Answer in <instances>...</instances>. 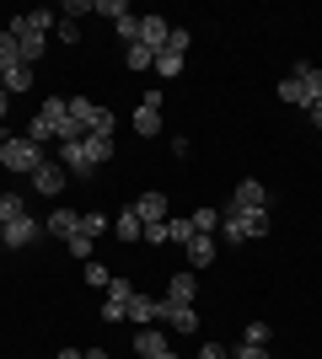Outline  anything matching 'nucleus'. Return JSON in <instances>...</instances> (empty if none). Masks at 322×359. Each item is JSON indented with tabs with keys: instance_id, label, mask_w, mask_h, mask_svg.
<instances>
[{
	"instance_id": "6e6552de",
	"label": "nucleus",
	"mask_w": 322,
	"mask_h": 359,
	"mask_svg": "<svg viewBox=\"0 0 322 359\" xmlns=\"http://www.w3.org/2000/svg\"><path fill=\"white\" fill-rule=\"evenodd\" d=\"M65 182H70V172H65L60 161H43L38 172H32V194H43V198H60V194H65Z\"/></svg>"
},
{
	"instance_id": "2eb2a0df",
	"label": "nucleus",
	"mask_w": 322,
	"mask_h": 359,
	"mask_svg": "<svg viewBox=\"0 0 322 359\" xmlns=\"http://www.w3.org/2000/svg\"><path fill=\"white\" fill-rule=\"evenodd\" d=\"M135 354H145V359H161V354H167V338H161L156 327H140V332H135Z\"/></svg>"
},
{
	"instance_id": "9b49d317",
	"label": "nucleus",
	"mask_w": 322,
	"mask_h": 359,
	"mask_svg": "<svg viewBox=\"0 0 322 359\" xmlns=\"http://www.w3.org/2000/svg\"><path fill=\"white\" fill-rule=\"evenodd\" d=\"M167 38H172L167 16H140V38H135V43H145L151 54H161V48H167Z\"/></svg>"
},
{
	"instance_id": "f704fd0d",
	"label": "nucleus",
	"mask_w": 322,
	"mask_h": 359,
	"mask_svg": "<svg viewBox=\"0 0 322 359\" xmlns=\"http://www.w3.org/2000/svg\"><path fill=\"white\" fill-rule=\"evenodd\" d=\"M54 38H60V43H76V38H81V27L70 22V16H60V22H54Z\"/></svg>"
},
{
	"instance_id": "7ed1b4c3",
	"label": "nucleus",
	"mask_w": 322,
	"mask_h": 359,
	"mask_svg": "<svg viewBox=\"0 0 322 359\" xmlns=\"http://www.w3.org/2000/svg\"><path fill=\"white\" fill-rule=\"evenodd\" d=\"M70 123H76V135H113V113L97 102H86V97H70Z\"/></svg>"
},
{
	"instance_id": "a19ab883",
	"label": "nucleus",
	"mask_w": 322,
	"mask_h": 359,
	"mask_svg": "<svg viewBox=\"0 0 322 359\" xmlns=\"http://www.w3.org/2000/svg\"><path fill=\"white\" fill-rule=\"evenodd\" d=\"M54 359H86V354H76V348H65V354H54Z\"/></svg>"
},
{
	"instance_id": "2f4dec72",
	"label": "nucleus",
	"mask_w": 322,
	"mask_h": 359,
	"mask_svg": "<svg viewBox=\"0 0 322 359\" xmlns=\"http://www.w3.org/2000/svg\"><path fill=\"white\" fill-rule=\"evenodd\" d=\"M65 247H70V257H81V263H92V247H97V241H92V236H81V231H76V236L65 241Z\"/></svg>"
},
{
	"instance_id": "aec40b11",
	"label": "nucleus",
	"mask_w": 322,
	"mask_h": 359,
	"mask_svg": "<svg viewBox=\"0 0 322 359\" xmlns=\"http://www.w3.org/2000/svg\"><path fill=\"white\" fill-rule=\"evenodd\" d=\"M279 102H290V107H311V97H307V86H301L295 75H285V81H279Z\"/></svg>"
},
{
	"instance_id": "412c9836",
	"label": "nucleus",
	"mask_w": 322,
	"mask_h": 359,
	"mask_svg": "<svg viewBox=\"0 0 322 359\" xmlns=\"http://www.w3.org/2000/svg\"><path fill=\"white\" fill-rule=\"evenodd\" d=\"M295 81L307 86L311 102H322V70H317V65H295Z\"/></svg>"
},
{
	"instance_id": "5701e85b",
	"label": "nucleus",
	"mask_w": 322,
	"mask_h": 359,
	"mask_svg": "<svg viewBox=\"0 0 322 359\" xmlns=\"http://www.w3.org/2000/svg\"><path fill=\"white\" fill-rule=\"evenodd\" d=\"M22 91H32V65H16L6 75V97H22Z\"/></svg>"
},
{
	"instance_id": "1a4fd4ad",
	"label": "nucleus",
	"mask_w": 322,
	"mask_h": 359,
	"mask_svg": "<svg viewBox=\"0 0 322 359\" xmlns=\"http://www.w3.org/2000/svg\"><path fill=\"white\" fill-rule=\"evenodd\" d=\"M38 236H43V225L32 220V215H16L11 225H0V241H6L11 252H16V247H27V241H38Z\"/></svg>"
},
{
	"instance_id": "37998d69",
	"label": "nucleus",
	"mask_w": 322,
	"mask_h": 359,
	"mask_svg": "<svg viewBox=\"0 0 322 359\" xmlns=\"http://www.w3.org/2000/svg\"><path fill=\"white\" fill-rule=\"evenodd\" d=\"M161 359H177V354H172V348H167V354H161Z\"/></svg>"
},
{
	"instance_id": "f257e3e1",
	"label": "nucleus",
	"mask_w": 322,
	"mask_h": 359,
	"mask_svg": "<svg viewBox=\"0 0 322 359\" xmlns=\"http://www.w3.org/2000/svg\"><path fill=\"white\" fill-rule=\"evenodd\" d=\"M27 140H32V145H43V140L70 145V140H81L76 123H70V97H48V102L38 107V118L27 123Z\"/></svg>"
},
{
	"instance_id": "9d476101",
	"label": "nucleus",
	"mask_w": 322,
	"mask_h": 359,
	"mask_svg": "<svg viewBox=\"0 0 322 359\" xmlns=\"http://www.w3.org/2000/svg\"><path fill=\"white\" fill-rule=\"evenodd\" d=\"M161 322H167L172 332H194L199 327V311H194L188 300H161Z\"/></svg>"
},
{
	"instance_id": "b1692460",
	"label": "nucleus",
	"mask_w": 322,
	"mask_h": 359,
	"mask_svg": "<svg viewBox=\"0 0 322 359\" xmlns=\"http://www.w3.org/2000/svg\"><path fill=\"white\" fill-rule=\"evenodd\" d=\"M113 236H119V241H140V236H145L140 215H135V210H123V215H119V231H113Z\"/></svg>"
},
{
	"instance_id": "0eeeda50",
	"label": "nucleus",
	"mask_w": 322,
	"mask_h": 359,
	"mask_svg": "<svg viewBox=\"0 0 322 359\" xmlns=\"http://www.w3.org/2000/svg\"><path fill=\"white\" fill-rule=\"evenodd\" d=\"M60 166L70 172V177H92L97 161H92V150H86V140H70V145H60Z\"/></svg>"
},
{
	"instance_id": "ddd939ff",
	"label": "nucleus",
	"mask_w": 322,
	"mask_h": 359,
	"mask_svg": "<svg viewBox=\"0 0 322 359\" xmlns=\"http://www.w3.org/2000/svg\"><path fill=\"white\" fill-rule=\"evenodd\" d=\"M135 215H140V225H161V220H167V198H161V194H140Z\"/></svg>"
},
{
	"instance_id": "4468645a",
	"label": "nucleus",
	"mask_w": 322,
	"mask_h": 359,
	"mask_svg": "<svg viewBox=\"0 0 322 359\" xmlns=\"http://www.w3.org/2000/svg\"><path fill=\"white\" fill-rule=\"evenodd\" d=\"M43 231H48V236H60V241H70V236L81 231V215H76V210H54V215L43 220Z\"/></svg>"
},
{
	"instance_id": "79ce46f5",
	"label": "nucleus",
	"mask_w": 322,
	"mask_h": 359,
	"mask_svg": "<svg viewBox=\"0 0 322 359\" xmlns=\"http://www.w3.org/2000/svg\"><path fill=\"white\" fill-rule=\"evenodd\" d=\"M6 140H11V135H6V129H0V150H6Z\"/></svg>"
},
{
	"instance_id": "c756f323",
	"label": "nucleus",
	"mask_w": 322,
	"mask_h": 359,
	"mask_svg": "<svg viewBox=\"0 0 322 359\" xmlns=\"http://www.w3.org/2000/svg\"><path fill=\"white\" fill-rule=\"evenodd\" d=\"M86 150H92V161L102 166L107 156H113V135H86Z\"/></svg>"
},
{
	"instance_id": "4be33fe9",
	"label": "nucleus",
	"mask_w": 322,
	"mask_h": 359,
	"mask_svg": "<svg viewBox=\"0 0 322 359\" xmlns=\"http://www.w3.org/2000/svg\"><path fill=\"white\" fill-rule=\"evenodd\" d=\"M16 65H22V48H16L11 32H0V75H11Z\"/></svg>"
},
{
	"instance_id": "423d86ee",
	"label": "nucleus",
	"mask_w": 322,
	"mask_h": 359,
	"mask_svg": "<svg viewBox=\"0 0 322 359\" xmlns=\"http://www.w3.org/2000/svg\"><path fill=\"white\" fill-rule=\"evenodd\" d=\"M135 135L140 140H156V135H161V91H145V102L135 107Z\"/></svg>"
},
{
	"instance_id": "39448f33",
	"label": "nucleus",
	"mask_w": 322,
	"mask_h": 359,
	"mask_svg": "<svg viewBox=\"0 0 322 359\" xmlns=\"http://www.w3.org/2000/svg\"><path fill=\"white\" fill-rule=\"evenodd\" d=\"M140 290L129 285V279H113V285H107V300H102V322H123V316H129V300H135Z\"/></svg>"
},
{
	"instance_id": "20e7f679",
	"label": "nucleus",
	"mask_w": 322,
	"mask_h": 359,
	"mask_svg": "<svg viewBox=\"0 0 322 359\" xmlns=\"http://www.w3.org/2000/svg\"><path fill=\"white\" fill-rule=\"evenodd\" d=\"M253 210H269V194H263V182H236L231 188V204H226V215H253Z\"/></svg>"
},
{
	"instance_id": "473e14b6",
	"label": "nucleus",
	"mask_w": 322,
	"mask_h": 359,
	"mask_svg": "<svg viewBox=\"0 0 322 359\" xmlns=\"http://www.w3.org/2000/svg\"><path fill=\"white\" fill-rule=\"evenodd\" d=\"M242 344H258V348H269V322H247Z\"/></svg>"
},
{
	"instance_id": "7c9ffc66",
	"label": "nucleus",
	"mask_w": 322,
	"mask_h": 359,
	"mask_svg": "<svg viewBox=\"0 0 322 359\" xmlns=\"http://www.w3.org/2000/svg\"><path fill=\"white\" fill-rule=\"evenodd\" d=\"M247 220V241L253 236H269V210H253V215H242Z\"/></svg>"
},
{
	"instance_id": "bb28decb",
	"label": "nucleus",
	"mask_w": 322,
	"mask_h": 359,
	"mask_svg": "<svg viewBox=\"0 0 322 359\" xmlns=\"http://www.w3.org/2000/svg\"><path fill=\"white\" fill-rule=\"evenodd\" d=\"M188 220H194V231H199V236H210V231H220V210H210V204H204V210H194V215H188Z\"/></svg>"
},
{
	"instance_id": "cd10ccee",
	"label": "nucleus",
	"mask_w": 322,
	"mask_h": 359,
	"mask_svg": "<svg viewBox=\"0 0 322 359\" xmlns=\"http://www.w3.org/2000/svg\"><path fill=\"white\" fill-rule=\"evenodd\" d=\"M102 231H107V215H102V210H86V215H81V236H92V241H97Z\"/></svg>"
},
{
	"instance_id": "4c0bfd02",
	"label": "nucleus",
	"mask_w": 322,
	"mask_h": 359,
	"mask_svg": "<svg viewBox=\"0 0 322 359\" xmlns=\"http://www.w3.org/2000/svg\"><path fill=\"white\" fill-rule=\"evenodd\" d=\"M231 359H269V348H258V344H242V348H236Z\"/></svg>"
},
{
	"instance_id": "c9c22d12",
	"label": "nucleus",
	"mask_w": 322,
	"mask_h": 359,
	"mask_svg": "<svg viewBox=\"0 0 322 359\" xmlns=\"http://www.w3.org/2000/svg\"><path fill=\"white\" fill-rule=\"evenodd\" d=\"M188 43H194V38H188V27H172V38H167V48H177V54H188Z\"/></svg>"
},
{
	"instance_id": "f03ea898",
	"label": "nucleus",
	"mask_w": 322,
	"mask_h": 359,
	"mask_svg": "<svg viewBox=\"0 0 322 359\" xmlns=\"http://www.w3.org/2000/svg\"><path fill=\"white\" fill-rule=\"evenodd\" d=\"M0 166H6V172H16V177H32V172H38V166H43V145H32L27 135L22 140H6V150H0Z\"/></svg>"
},
{
	"instance_id": "f8f14e48",
	"label": "nucleus",
	"mask_w": 322,
	"mask_h": 359,
	"mask_svg": "<svg viewBox=\"0 0 322 359\" xmlns=\"http://www.w3.org/2000/svg\"><path fill=\"white\" fill-rule=\"evenodd\" d=\"M123 322H135V327H151V322H161V300L135 295V300H129V316H123Z\"/></svg>"
},
{
	"instance_id": "a878e982",
	"label": "nucleus",
	"mask_w": 322,
	"mask_h": 359,
	"mask_svg": "<svg viewBox=\"0 0 322 359\" xmlns=\"http://www.w3.org/2000/svg\"><path fill=\"white\" fill-rule=\"evenodd\" d=\"M16 215H27V198L22 194H0V225H11Z\"/></svg>"
},
{
	"instance_id": "ea45409f",
	"label": "nucleus",
	"mask_w": 322,
	"mask_h": 359,
	"mask_svg": "<svg viewBox=\"0 0 322 359\" xmlns=\"http://www.w3.org/2000/svg\"><path fill=\"white\" fill-rule=\"evenodd\" d=\"M307 113H311V123H317V129H322V102H311Z\"/></svg>"
},
{
	"instance_id": "f3484780",
	"label": "nucleus",
	"mask_w": 322,
	"mask_h": 359,
	"mask_svg": "<svg viewBox=\"0 0 322 359\" xmlns=\"http://www.w3.org/2000/svg\"><path fill=\"white\" fill-rule=\"evenodd\" d=\"M183 252H188V263H194V269H210V263H215V236H194Z\"/></svg>"
},
{
	"instance_id": "dca6fc26",
	"label": "nucleus",
	"mask_w": 322,
	"mask_h": 359,
	"mask_svg": "<svg viewBox=\"0 0 322 359\" xmlns=\"http://www.w3.org/2000/svg\"><path fill=\"white\" fill-rule=\"evenodd\" d=\"M161 231H167L172 247H188V241L199 236V231H194V220H177V215H167V220H161Z\"/></svg>"
},
{
	"instance_id": "c85d7f7f",
	"label": "nucleus",
	"mask_w": 322,
	"mask_h": 359,
	"mask_svg": "<svg viewBox=\"0 0 322 359\" xmlns=\"http://www.w3.org/2000/svg\"><path fill=\"white\" fill-rule=\"evenodd\" d=\"M220 236L226 241H247V220L242 215H220Z\"/></svg>"
},
{
	"instance_id": "e433bc0d",
	"label": "nucleus",
	"mask_w": 322,
	"mask_h": 359,
	"mask_svg": "<svg viewBox=\"0 0 322 359\" xmlns=\"http://www.w3.org/2000/svg\"><path fill=\"white\" fill-rule=\"evenodd\" d=\"M86 11H97L92 0H70V6H65V11H60V16H70V22H76V16H86Z\"/></svg>"
},
{
	"instance_id": "58836bf2",
	"label": "nucleus",
	"mask_w": 322,
	"mask_h": 359,
	"mask_svg": "<svg viewBox=\"0 0 322 359\" xmlns=\"http://www.w3.org/2000/svg\"><path fill=\"white\" fill-rule=\"evenodd\" d=\"M199 359H231V354H226L220 344H204V354H199Z\"/></svg>"
},
{
	"instance_id": "6ab92c4d",
	"label": "nucleus",
	"mask_w": 322,
	"mask_h": 359,
	"mask_svg": "<svg viewBox=\"0 0 322 359\" xmlns=\"http://www.w3.org/2000/svg\"><path fill=\"white\" fill-rule=\"evenodd\" d=\"M194 295H199V279H194V273H172L167 300H188V306H194Z\"/></svg>"
},
{
	"instance_id": "a211bd4d",
	"label": "nucleus",
	"mask_w": 322,
	"mask_h": 359,
	"mask_svg": "<svg viewBox=\"0 0 322 359\" xmlns=\"http://www.w3.org/2000/svg\"><path fill=\"white\" fill-rule=\"evenodd\" d=\"M183 60H188V54H177V48H161V54H156V65H151V70L161 75V81H172V75H183Z\"/></svg>"
},
{
	"instance_id": "393cba45",
	"label": "nucleus",
	"mask_w": 322,
	"mask_h": 359,
	"mask_svg": "<svg viewBox=\"0 0 322 359\" xmlns=\"http://www.w3.org/2000/svg\"><path fill=\"white\" fill-rule=\"evenodd\" d=\"M123 65H129V70H151L156 54H151L145 43H129V48H123Z\"/></svg>"
},
{
	"instance_id": "72a5a7b5",
	"label": "nucleus",
	"mask_w": 322,
	"mask_h": 359,
	"mask_svg": "<svg viewBox=\"0 0 322 359\" xmlns=\"http://www.w3.org/2000/svg\"><path fill=\"white\" fill-rule=\"evenodd\" d=\"M86 285H97V290H107V285H113V273H107L102 263H97V257L86 263Z\"/></svg>"
}]
</instances>
